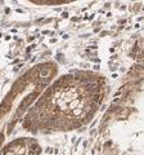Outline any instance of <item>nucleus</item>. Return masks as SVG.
Instances as JSON below:
<instances>
[{
  "mask_svg": "<svg viewBox=\"0 0 144 155\" xmlns=\"http://www.w3.org/2000/svg\"><path fill=\"white\" fill-rule=\"evenodd\" d=\"M42 147L36 138L32 137H21L8 142L5 146L2 147L0 154H27V155H37L41 154Z\"/></svg>",
  "mask_w": 144,
  "mask_h": 155,
  "instance_id": "nucleus-3",
  "label": "nucleus"
},
{
  "mask_svg": "<svg viewBox=\"0 0 144 155\" xmlns=\"http://www.w3.org/2000/svg\"><path fill=\"white\" fill-rule=\"evenodd\" d=\"M35 5H45V7H57V5H63V4L74 3L77 0H27Z\"/></svg>",
  "mask_w": 144,
  "mask_h": 155,
  "instance_id": "nucleus-4",
  "label": "nucleus"
},
{
  "mask_svg": "<svg viewBox=\"0 0 144 155\" xmlns=\"http://www.w3.org/2000/svg\"><path fill=\"white\" fill-rule=\"evenodd\" d=\"M107 96V80L94 71H75L54 78L21 120L32 134L72 132L88 125Z\"/></svg>",
  "mask_w": 144,
  "mask_h": 155,
  "instance_id": "nucleus-1",
  "label": "nucleus"
},
{
  "mask_svg": "<svg viewBox=\"0 0 144 155\" xmlns=\"http://www.w3.org/2000/svg\"><path fill=\"white\" fill-rule=\"evenodd\" d=\"M57 74V65L52 61H46L35 65L13 84L11 92L0 106V124L5 129L4 136L12 133V129L21 122L37 96Z\"/></svg>",
  "mask_w": 144,
  "mask_h": 155,
  "instance_id": "nucleus-2",
  "label": "nucleus"
}]
</instances>
